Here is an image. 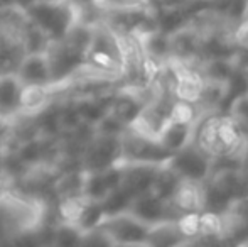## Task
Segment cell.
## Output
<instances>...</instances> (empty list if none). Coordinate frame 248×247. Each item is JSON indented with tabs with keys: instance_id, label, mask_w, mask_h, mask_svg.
Listing matches in <instances>:
<instances>
[{
	"instance_id": "obj_1",
	"label": "cell",
	"mask_w": 248,
	"mask_h": 247,
	"mask_svg": "<svg viewBox=\"0 0 248 247\" xmlns=\"http://www.w3.org/2000/svg\"><path fill=\"white\" fill-rule=\"evenodd\" d=\"M44 222V207L29 200L3 195L0 197V244H12L20 234L39 227Z\"/></svg>"
},
{
	"instance_id": "obj_2",
	"label": "cell",
	"mask_w": 248,
	"mask_h": 247,
	"mask_svg": "<svg viewBox=\"0 0 248 247\" xmlns=\"http://www.w3.org/2000/svg\"><path fill=\"white\" fill-rule=\"evenodd\" d=\"M27 22L36 26L49 43H58L66 37L76 22L75 5L71 2H47L31 0L26 7Z\"/></svg>"
},
{
	"instance_id": "obj_3",
	"label": "cell",
	"mask_w": 248,
	"mask_h": 247,
	"mask_svg": "<svg viewBox=\"0 0 248 247\" xmlns=\"http://www.w3.org/2000/svg\"><path fill=\"white\" fill-rule=\"evenodd\" d=\"M100 229L107 235L110 244L137 246L147 244L150 225L139 220L130 212H122V214L105 217Z\"/></svg>"
},
{
	"instance_id": "obj_4",
	"label": "cell",
	"mask_w": 248,
	"mask_h": 247,
	"mask_svg": "<svg viewBox=\"0 0 248 247\" xmlns=\"http://www.w3.org/2000/svg\"><path fill=\"white\" fill-rule=\"evenodd\" d=\"M122 159V135L95 134L81 151V166L85 171H103Z\"/></svg>"
},
{
	"instance_id": "obj_5",
	"label": "cell",
	"mask_w": 248,
	"mask_h": 247,
	"mask_svg": "<svg viewBox=\"0 0 248 247\" xmlns=\"http://www.w3.org/2000/svg\"><path fill=\"white\" fill-rule=\"evenodd\" d=\"M14 71L24 83V86H36V88L52 86L51 65L46 49L24 53Z\"/></svg>"
},
{
	"instance_id": "obj_6",
	"label": "cell",
	"mask_w": 248,
	"mask_h": 247,
	"mask_svg": "<svg viewBox=\"0 0 248 247\" xmlns=\"http://www.w3.org/2000/svg\"><path fill=\"white\" fill-rule=\"evenodd\" d=\"M85 58L86 63H92L95 68L115 69L122 63V51L111 33L93 31Z\"/></svg>"
},
{
	"instance_id": "obj_7",
	"label": "cell",
	"mask_w": 248,
	"mask_h": 247,
	"mask_svg": "<svg viewBox=\"0 0 248 247\" xmlns=\"http://www.w3.org/2000/svg\"><path fill=\"white\" fill-rule=\"evenodd\" d=\"M24 88L16 71L0 73V120L7 122L22 114Z\"/></svg>"
},
{
	"instance_id": "obj_8",
	"label": "cell",
	"mask_w": 248,
	"mask_h": 247,
	"mask_svg": "<svg viewBox=\"0 0 248 247\" xmlns=\"http://www.w3.org/2000/svg\"><path fill=\"white\" fill-rule=\"evenodd\" d=\"M179 175L189 180H199L208 171V163L199 152L194 151H177L176 156H170V161Z\"/></svg>"
},
{
	"instance_id": "obj_9",
	"label": "cell",
	"mask_w": 248,
	"mask_h": 247,
	"mask_svg": "<svg viewBox=\"0 0 248 247\" xmlns=\"http://www.w3.org/2000/svg\"><path fill=\"white\" fill-rule=\"evenodd\" d=\"M110 193L107 181L101 171H85L83 169V181H81V198L90 201H101Z\"/></svg>"
},
{
	"instance_id": "obj_10",
	"label": "cell",
	"mask_w": 248,
	"mask_h": 247,
	"mask_svg": "<svg viewBox=\"0 0 248 247\" xmlns=\"http://www.w3.org/2000/svg\"><path fill=\"white\" fill-rule=\"evenodd\" d=\"M83 241V232L71 220L61 218L52 224V244L54 246H79Z\"/></svg>"
},
{
	"instance_id": "obj_11",
	"label": "cell",
	"mask_w": 248,
	"mask_h": 247,
	"mask_svg": "<svg viewBox=\"0 0 248 247\" xmlns=\"http://www.w3.org/2000/svg\"><path fill=\"white\" fill-rule=\"evenodd\" d=\"M75 107L78 110L81 122L95 127L101 120V117L108 112V107L110 105H105L100 99H88V97H85V99L75 100Z\"/></svg>"
},
{
	"instance_id": "obj_12",
	"label": "cell",
	"mask_w": 248,
	"mask_h": 247,
	"mask_svg": "<svg viewBox=\"0 0 248 247\" xmlns=\"http://www.w3.org/2000/svg\"><path fill=\"white\" fill-rule=\"evenodd\" d=\"M144 49L150 58H166L170 54V39L160 33H149L144 37Z\"/></svg>"
},
{
	"instance_id": "obj_13",
	"label": "cell",
	"mask_w": 248,
	"mask_h": 247,
	"mask_svg": "<svg viewBox=\"0 0 248 247\" xmlns=\"http://www.w3.org/2000/svg\"><path fill=\"white\" fill-rule=\"evenodd\" d=\"M232 71H233L232 65L223 60H215L206 66L208 82H213V83H223V85H226L230 76H232Z\"/></svg>"
},
{
	"instance_id": "obj_14",
	"label": "cell",
	"mask_w": 248,
	"mask_h": 247,
	"mask_svg": "<svg viewBox=\"0 0 248 247\" xmlns=\"http://www.w3.org/2000/svg\"><path fill=\"white\" fill-rule=\"evenodd\" d=\"M236 41H238L243 48H248V20H245V24L238 29V33H236Z\"/></svg>"
},
{
	"instance_id": "obj_15",
	"label": "cell",
	"mask_w": 248,
	"mask_h": 247,
	"mask_svg": "<svg viewBox=\"0 0 248 247\" xmlns=\"http://www.w3.org/2000/svg\"><path fill=\"white\" fill-rule=\"evenodd\" d=\"M17 3H19V0H0V12L14 9V7H17Z\"/></svg>"
},
{
	"instance_id": "obj_16",
	"label": "cell",
	"mask_w": 248,
	"mask_h": 247,
	"mask_svg": "<svg viewBox=\"0 0 248 247\" xmlns=\"http://www.w3.org/2000/svg\"><path fill=\"white\" fill-rule=\"evenodd\" d=\"M243 16H245V20H248V2L245 5V10H243Z\"/></svg>"
},
{
	"instance_id": "obj_17",
	"label": "cell",
	"mask_w": 248,
	"mask_h": 247,
	"mask_svg": "<svg viewBox=\"0 0 248 247\" xmlns=\"http://www.w3.org/2000/svg\"><path fill=\"white\" fill-rule=\"evenodd\" d=\"M47 2H69V0H47Z\"/></svg>"
},
{
	"instance_id": "obj_18",
	"label": "cell",
	"mask_w": 248,
	"mask_h": 247,
	"mask_svg": "<svg viewBox=\"0 0 248 247\" xmlns=\"http://www.w3.org/2000/svg\"><path fill=\"white\" fill-rule=\"evenodd\" d=\"M247 71H248V66H247Z\"/></svg>"
}]
</instances>
